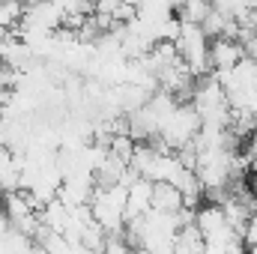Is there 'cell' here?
Returning a JSON list of instances; mask_svg holds the SVG:
<instances>
[{"label": "cell", "mask_w": 257, "mask_h": 254, "mask_svg": "<svg viewBox=\"0 0 257 254\" xmlns=\"http://www.w3.org/2000/svg\"><path fill=\"white\" fill-rule=\"evenodd\" d=\"M135 141L128 138V135H120V138H111V144H108V153L117 159V162H123L128 168V162H132V156H135Z\"/></svg>", "instance_id": "7"}, {"label": "cell", "mask_w": 257, "mask_h": 254, "mask_svg": "<svg viewBox=\"0 0 257 254\" xmlns=\"http://www.w3.org/2000/svg\"><path fill=\"white\" fill-rule=\"evenodd\" d=\"M21 18H24V6L21 3H15V0L0 3V27L3 30H15L21 24Z\"/></svg>", "instance_id": "8"}, {"label": "cell", "mask_w": 257, "mask_h": 254, "mask_svg": "<svg viewBox=\"0 0 257 254\" xmlns=\"http://www.w3.org/2000/svg\"><path fill=\"white\" fill-rule=\"evenodd\" d=\"M242 57L245 54H242L239 42H227V39H212L209 42V66H212V72H230Z\"/></svg>", "instance_id": "1"}, {"label": "cell", "mask_w": 257, "mask_h": 254, "mask_svg": "<svg viewBox=\"0 0 257 254\" xmlns=\"http://www.w3.org/2000/svg\"><path fill=\"white\" fill-rule=\"evenodd\" d=\"M236 254H248V251H245V248H242V251H236Z\"/></svg>", "instance_id": "12"}, {"label": "cell", "mask_w": 257, "mask_h": 254, "mask_svg": "<svg viewBox=\"0 0 257 254\" xmlns=\"http://www.w3.org/2000/svg\"><path fill=\"white\" fill-rule=\"evenodd\" d=\"M0 206H3V215L9 218V224H15V221H21V218H27V215H36L33 212V206H30V194L27 191H3L0 194Z\"/></svg>", "instance_id": "3"}, {"label": "cell", "mask_w": 257, "mask_h": 254, "mask_svg": "<svg viewBox=\"0 0 257 254\" xmlns=\"http://www.w3.org/2000/svg\"><path fill=\"white\" fill-rule=\"evenodd\" d=\"M183 209V194L171 183H153V197H150V212L162 215H177Z\"/></svg>", "instance_id": "2"}, {"label": "cell", "mask_w": 257, "mask_h": 254, "mask_svg": "<svg viewBox=\"0 0 257 254\" xmlns=\"http://www.w3.org/2000/svg\"><path fill=\"white\" fill-rule=\"evenodd\" d=\"M78 242L87 248V251H93V254H102L105 251V230L96 224V221H90L84 230H81V236H78Z\"/></svg>", "instance_id": "6"}, {"label": "cell", "mask_w": 257, "mask_h": 254, "mask_svg": "<svg viewBox=\"0 0 257 254\" xmlns=\"http://www.w3.org/2000/svg\"><path fill=\"white\" fill-rule=\"evenodd\" d=\"M102 254H135V248L126 242L123 233H111V236H105V251Z\"/></svg>", "instance_id": "9"}, {"label": "cell", "mask_w": 257, "mask_h": 254, "mask_svg": "<svg viewBox=\"0 0 257 254\" xmlns=\"http://www.w3.org/2000/svg\"><path fill=\"white\" fill-rule=\"evenodd\" d=\"M245 156H248V162H257V129L251 132V138H248V150H245Z\"/></svg>", "instance_id": "11"}, {"label": "cell", "mask_w": 257, "mask_h": 254, "mask_svg": "<svg viewBox=\"0 0 257 254\" xmlns=\"http://www.w3.org/2000/svg\"><path fill=\"white\" fill-rule=\"evenodd\" d=\"M174 15H177V21L180 24H203V18L209 15V3H203V0H194V3H183V6H177L174 9Z\"/></svg>", "instance_id": "5"}, {"label": "cell", "mask_w": 257, "mask_h": 254, "mask_svg": "<svg viewBox=\"0 0 257 254\" xmlns=\"http://www.w3.org/2000/svg\"><path fill=\"white\" fill-rule=\"evenodd\" d=\"M239 242H242V248H245V251H254V248H257V215H251V218H248V224L242 227Z\"/></svg>", "instance_id": "10"}, {"label": "cell", "mask_w": 257, "mask_h": 254, "mask_svg": "<svg viewBox=\"0 0 257 254\" xmlns=\"http://www.w3.org/2000/svg\"><path fill=\"white\" fill-rule=\"evenodd\" d=\"M254 33H257V27H254Z\"/></svg>", "instance_id": "13"}, {"label": "cell", "mask_w": 257, "mask_h": 254, "mask_svg": "<svg viewBox=\"0 0 257 254\" xmlns=\"http://www.w3.org/2000/svg\"><path fill=\"white\" fill-rule=\"evenodd\" d=\"M174 254H203V236H200V230L194 224L177 230V236H174Z\"/></svg>", "instance_id": "4"}]
</instances>
